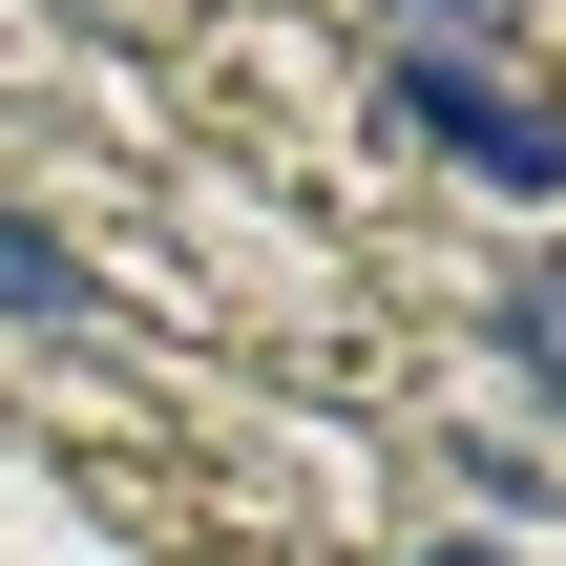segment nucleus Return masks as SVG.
I'll use <instances>...</instances> for the list:
<instances>
[{
	"mask_svg": "<svg viewBox=\"0 0 566 566\" xmlns=\"http://www.w3.org/2000/svg\"><path fill=\"white\" fill-rule=\"evenodd\" d=\"M399 126H420L462 189H504V210H566V105H546V84H504V63H399Z\"/></svg>",
	"mask_w": 566,
	"mask_h": 566,
	"instance_id": "nucleus-1",
	"label": "nucleus"
},
{
	"mask_svg": "<svg viewBox=\"0 0 566 566\" xmlns=\"http://www.w3.org/2000/svg\"><path fill=\"white\" fill-rule=\"evenodd\" d=\"M105 294H84V252L42 231V210H0V336H84Z\"/></svg>",
	"mask_w": 566,
	"mask_h": 566,
	"instance_id": "nucleus-2",
	"label": "nucleus"
},
{
	"mask_svg": "<svg viewBox=\"0 0 566 566\" xmlns=\"http://www.w3.org/2000/svg\"><path fill=\"white\" fill-rule=\"evenodd\" d=\"M504 378L566 420V252H525V273H504Z\"/></svg>",
	"mask_w": 566,
	"mask_h": 566,
	"instance_id": "nucleus-3",
	"label": "nucleus"
},
{
	"mask_svg": "<svg viewBox=\"0 0 566 566\" xmlns=\"http://www.w3.org/2000/svg\"><path fill=\"white\" fill-rule=\"evenodd\" d=\"M378 21H399V63H483L504 42V0H378Z\"/></svg>",
	"mask_w": 566,
	"mask_h": 566,
	"instance_id": "nucleus-4",
	"label": "nucleus"
},
{
	"mask_svg": "<svg viewBox=\"0 0 566 566\" xmlns=\"http://www.w3.org/2000/svg\"><path fill=\"white\" fill-rule=\"evenodd\" d=\"M420 566H525V546H420Z\"/></svg>",
	"mask_w": 566,
	"mask_h": 566,
	"instance_id": "nucleus-5",
	"label": "nucleus"
}]
</instances>
